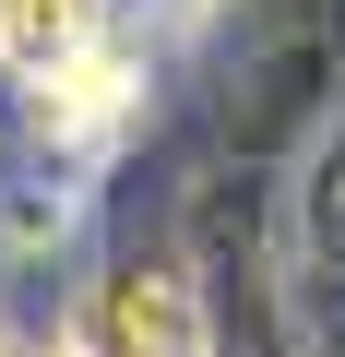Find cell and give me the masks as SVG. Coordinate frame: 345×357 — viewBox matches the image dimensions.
<instances>
[{"instance_id":"6da1fadb","label":"cell","mask_w":345,"mask_h":357,"mask_svg":"<svg viewBox=\"0 0 345 357\" xmlns=\"http://www.w3.org/2000/svg\"><path fill=\"white\" fill-rule=\"evenodd\" d=\"M84 357H203V310L179 274H107L84 310Z\"/></svg>"},{"instance_id":"7a4b0ae2","label":"cell","mask_w":345,"mask_h":357,"mask_svg":"<svg viewBox=\"0 0 345 357\" xmlns=\"http://www.w3.org/2000/svg\"><path fill=\"white\" fill-rule=\"evenodd\" d=\"M72 60H95V0H0V72L13 84H60Z\"/></svg>"}]
</instances>
